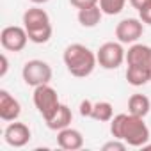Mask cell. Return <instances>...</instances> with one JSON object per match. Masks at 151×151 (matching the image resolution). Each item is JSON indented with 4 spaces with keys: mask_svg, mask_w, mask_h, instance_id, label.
I'll return each instance as SVG.
<instances>
[{
    "mask_svg": "<svg viewBox=\"0 0 151 151\" xmlns=\"http://www.w3.org/2000/svg\"><path fill=\"white\" fill-rule=\"evenodd\" d=\"M110 133L114 139L124 140L132 147H142L149 140V128L144 117L133 114H117L110 119Z\"/></svg>",
    "mask_w": 151,
    "mask_h": 151,
    "instance_id": "6da1fadb",
    "label": "cell"
},
{
    "mask_svg": "<svg viewBox=\"0 0 151 151\" xmlns=\"http://www.w3.org/2000/svg\"><path fill=\"white\" fill-rule=\"evenodd\" d=\"M139 18L142 20V23L151 25V4H147L144 9H140V11H139Z\"/></svg>",
    "mask_w": 151,
    "mask_h": 151,
    "instance_id": "603a6c76",
    "label": "cell"
},
{
    "mask_svg": "<svg viewBox=\"0 0 151 151\" xmlns=\"http://www.w3.org/2000/svg\"><path fill=\"white\" fill-rule=\"evenodd\" d=\"M91 117L94 121H100V123H109L114 117V107H112V103H109V101H96V103H93Z\"/></svg>",
    "mask_w": 151,
    "mask_h": 151,
    "instance_id": "e0dca14e",
    "label": "cell"
},
{
    "mask_svg": "<svg viewBox=\"0 0 151 151\" xmlns=\"http://www.w3.org/2000/svg\"><path fill=\"white\" fill-rule=\"evenodd\" d=\"M52 32H53V29H52V25H48V27H43V29L29 30L27 34H29V41H32V43H36V45H45V43L50 41Z\"/></svg>",
    "mask_w": 151,
    "mask_h": 151,
    "instance_id": "d6986e66",
    "label": "cell"
},
{
    "mask_svg": "<svg viewBox=\"0 0 151 151\" xmlns=\"http://www.w3.org/2000/svg\"><path fill=\"white\" fill-rule=\"evenodd\" d=\"M121 45H123V43L109 41V43H103V45L98 48L96 59H98V64H100L103 69H117V68L126 60V52L123 50Z\"/></svg>",
    "mask_w": 151,
    "mask_h": 151,
    "instance_id": "5b68a950",
    "label": "cell"
},
{
    "mask_svg": "<svg viewBox=\"0 0 151 151\" xmlns=\"http://www.w3.org/2000/svg\"><path fill=\"white\" fill-rule=\"evenodd\" d=\"M29 41V34L25 30V27H6L0 34V43H2V48L7 52H22L27 46Z\"/></svg>",
    "mask_w": 151,
    "mask_h": 151,
    "instance_id": "8992f818",
    "label": "cell"
},
{
    "mask_svg": "<svg viewBox=\"0 0 151 151\" xmlns=\"http://www.w3.org/2000/svg\"><path fill=\"white\" fill-rule=\"evenodd\" d=\"M62 60H64V66L68 68V71L77 78L89 77L98 64L96 53L80 43H73V45L66 46V50L62 53Z\"/></svg>",
    "mask_w": 151,
    "mask_h": 151,
    "instance_id": "7a4b0ae2",
    "label": "cell"
},
{
    "mask_svg": "<svg viewBox=\"0 0 151 151\" xmlns=\"http://www.w3.org/2000/svg\"><path fill=\"white\" fill-rule=\"evenodd\" d=\"M22 114V105L20 101L11 96L6 89L0 91V119L2 121H16Z\"/></svg>",
    "mask_w": 151,
    "mask_h": 151,
    "instance_id": "30bf717a",
    "label": "cell"
},
{
    "mask_svg": "<svg viewBox=\"0 0 151 151\" xmlns=\"http://www.w3.org/2000/svg\"><path fill=\"white\" fill-rule=\"evenodd\" d=\"M126 80L130 86H135V87H140V86H146L147 82H151V75L147 69L140 68V66H128L126 69Z\"/></svg>",
    "mask_w": 151,
    "mask_h": 151,
    "instance_id": "2e32d148",
    "label": "cell"
},
{
    "mask_svg": "<svg viewBox=\"0 0 151 151\" xmlns=\"http://www.w3.org/2000/svg\"><path fill=\"white\" fill-rule=\"evenodd\" d=\"M144 23L140 18H124L116 27V37L119 43H135L139 37H142Z\"/></svg>",
    "mask_w": 151,
    "mask_h": 151,
    "instance_id": "52a82bcc",
    "label": "cell"
},
{
    "mask_svg": "<svg viewBox=\"0 0 151 151\" xmlns=\"http://www.w3.org/2000/svg\"><path fill=\"white\" fill-rule=\"evenodd\" d=\"M71 121H73L71 109H69L68 105L60 103V107L57 109V112H55L50 119H46V126H48L50 130H53V132H59V130H62V128H68V126L71 124Z\"/></svg>",
    "mask_w": 151,
    "mask_h": 151,
    "instance_id": "4fadbf2b",
    "label": "cell"
},
{
    "mask_svg": "<svg viewBox=\"0 0 151 151\" xmlns=\"http://www.w3.org/2000/svg\"><path fill=\"white\" fill-rule=\"evenodd\" d=\"M57 144H59V147H62L66 151H77L84 146V137L78 130L68 126V128H62L57 132Z\"/></svg>",
    "mask_w": 151,
    "mask_h": 151,
    "instance_id": "8fae6325",
    "label": "cell"
},
{
    "mask_svg": "<svg viewBox=\"0 0 151 151\" xmlns=\"http://www.w3.org/2000/svg\"><path fill=\"white\" fill-rule=\"evenodd\" d=\"M142 147H144V149H151V144H144Z\"/></svg>",
    "mask_w": 151,
    "mask_h": 151,
    "instance_id": "4316f807",
    "label": "cell"
},
{
    "mask_svg": "<svg viewBox=\"0 0 151 151\" xmlns=\"http://www.w3.org/2000/svg\"><path fill=\"white\" fill-rule=\"evenodd\" d=\"M126 142L124 140H121V139H114V140H110V142H105L103 144V151H124L126 149Z\"/></svg>",
    "mask_w": 151,
    "mask_h": 151,
    "instance_id": "ffe728a7",
    "label": "cell"
},
{
    "mask_svg": "<svg viewBox=\"0 0 151 151\" xmlns=\"http://www.w3.org/2000/svg\"><path fill=\"white\" fill-rule=\"evenodd\" d=\"M0 60H2V68H0V77H6L7 75V69H9V60H7V55L2 53V57H0Z\"/></svg>",
    "mask_w": 151,
    "mask_h": 151,
    "instance_id": "cb8c5ba5",
    "label": "cell"
},
{
    "mask_svg": "<svg viewBox=\"0 0 151 151\" xmlns=\"http://www.w3.org/2000/svg\"><path fill=\"white\" fill-rule=\"evenodd\" d=\"M52 25L50 23V16L45 9H39V7H30L23 13V27L25 30H36V29H43V27H48Z\"/></svg>",
    "mask_w": 151,
    "mask_h": 151,
    "instance_id": "7c38bea8",
    "label": "cell"
},
{
    "mask_svg": "<svg viewBox=\"0 0 151 151\" xmlns=\"http://www.w3.org/2000/svg\"><path fill=\"white\" fill-rule=\"evenodd\" d=\"M126 62L128 66H140L149 71L151 75V46L147 45H132L126 52Z\"/></svg>",
    "mask_w": 151,
    "mask_h": 151,
    "instance_id": "9c48e42d",
    "label": "cell"
},
{
    "mask_svg": "<svg viewBox=\"0 0 151 151\" xmlns=\"http://www.w3.org/2000/svg\"><path fill=\"white\" fill-rule=\"evenodd\" d=\"M80 116H84V117H91V112H93V101H89V100H84V101H80Z\"/></svg>",
    "mask_w": 151,
    "mask_h": 151,
    "instance_id": "7402d4cb",
    "label": "cell"
},
{
    "mask_svg": "<svg viewBox=\"0 0 151 151\" xmlns=\"http://www.w3.org/2000/svg\"><path fill=\"white\" fill-rule=\"evenodd\" d=\"M32 133H30V128L25 124V123H11L6 132H4V140L11 146V147H23L29 144Z\"/></svg>",
    "mask_w": 151,
    "mask_h": 151,
    "instance_id": "ba28073f",
    "label": "cell"
},
{
    "mask_svg": "<svg viewBox=\"0 0 151 151\" xmlns=\"http://www.w3.org/2000/svg\"><path fill=\"white\" fill-rule=\"evenodd\" d=\"M130 4H132V7H133V9L140 11V9H144L147 4H151V0H130Z\"/></svg>",
    "mask_w": 151,
    "mask_h": 151,
    "instance_id": "d4e9b609",
    "label": "cell"
},
{
    "mask_svg": "<svg viewBox=\"0 0 151 151\" xmlns=\"http://www.w3.org/2000/svg\"><path fill=\"white\" fill-rule=\"evenodd\" d=\"M34 105L37 109V112L43 116V119H50L57 109L60 107V101H59V94L57 91L50 86V84H43V86H37L34 87Z\"/></svg>",
    "mask_w": 151,
    "mask_h": 151,
    "instance_id": "3957f363",
    "label": "cell"
},
{
    "mask_svg": "<svg viewBox=\"0 0 151 151\" xmlns=\"http://www.w3.org/2000/svg\"><path fill=\"white\" fill-rule=\"evenodd\" d=\"M151 110V101L146 94H132L128 100V112L139 117H146Z\"/></svg>",
    "mask_w": 151,
    "mask_h": 151,
    "instance_id": "5bb4252c",
    "label": "cell"
},
{
    "mask_svg": "<svg viewBox=\"0 0 151 151\" xmlns=\"http://www.w3.org/2000/svg\"><path fill=\"white\" fill-rule=\"evenodd\" d=\"M22 77H23V82L27 86L37 87L43 84H50V80L53 77V71H52L48 62L39 60V59H32V60L25 62V66L22 69Z\"/></svg>",
    "mask_w": 151,
    "mask_h": 151,
    "instance_id": "277c9868",
    "label": "cell"
},
{
    "mask_svg": "<svg viewBox=\"0 0 151 151\" xmlns=\"http://www.w3.org/2000/svg\"><path fill=\"white\" fill-rule=\"evenodd\" d=\"M100 0H69V4L77 9H86V7H93V6H98Z\"/></svg>",
    "mask_w": 151,
    "mask_h": 151,
    "instance_id": "44dd1931",
    "label": "cell"
},
{
    "mask_svg": "<svg viewBox=\"0 0 151 151\" xmlns=\"http://www.w3.org/2000/svg\"><path fill=\"white\" fill-rule=\"evenodd\" d=\"M98 6L101 7L103 14H109V16H114V14H119L124 6H126V0H100Z\"/></svg>",
    "mask_w": 151,
    "mask_h": 151,
    "instance_id": "ac0fdd59",
    "label": "cell"
},
{
    "mask_svg": "<svg viewBox=\"0 0 151 151\" xmlns=\"http://www.w3.org/2000/svg\"><path fill=\"white\" fill-rule=\"evenodd\" d=\"M30 2H32V4H37V6H39V4H46V2H50V0H30Z\"/></svg>",
    "mask_w": 151,
    "mask_h": 151,
    "instance_id": "484cf974",
    "label": "cell"
},
{
    "mask_svg": "<svg viewBox=\"0 0 151 151\" xmlns=\"http://www.w3.org/2000/svg\"><path fill=\"white\" fill-rule=\"evenodd\" d=\"M101 7L100 6H93V7H86V9H78V23L86 29H93L101 22Z\"/></svg>",
    "mask_w": 151,
    "mask_h": 151,
    "instance_id": "9a60e30c",
    "label": "cell"
}]
</instances>
